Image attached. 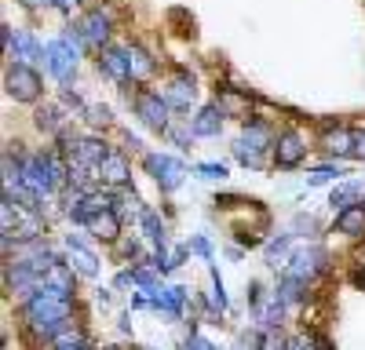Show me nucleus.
<instances>
[{"mask_svg":"<svg viewBox=\"0 0 365 350\" xmlns=\"http://www.w3.org/2000/svg\"><path fill=\"white\" fill-rule=\"evenodd\" d=\"M139 223H143V233L150 238V245H154L158 252H168V238H165V223L154 216V212H143L139 216Z\"/></svg>","mask_w":365,"mask_h":350,"instance_id":"nucleus-23","label":"nucleus"},{"mask_svg":"<svg viewBox=\"0 0 365 350\" xmlns=\"http://www.w3.org/2000/svg\"><path fill=\"white\" fill-rule=\"evenodd\" d=\"M11 55L19 58V63H37V58H44V48L37 44L34 33H26V29H15V33H11Z\"/></svg>","mask_w":365,"mask_h":350,"instance_id":"nucleus-18","label":"nucleus"},{"mask_svg":"<svg viewBox=\"0 0 365 350\" xmlns=\"http://www.w3.org/2000/svg\"><path fill=\"white\" fill-rule=\"evenodd\" d=\"M22 186L34 190L37 197H51L58 190V179H55V168L48 161V154H29L22 157Z\"/></svg>","mask_w":365,"mask_h":350,"instance_id":"nucleus-4","label":"nucleus"},{"mask_svg":"<svg viewBox=\"0 0 365 350\" xmlns=\"http://www.w3.org/2000/svg\"><path fill=\"white\" fill-rule=\"evenodd\" d=\"M190 128H194V135H197V139H212V135H220V132H223V110H220V106H201Z\"/></svg>","mask_w":365,"mask_h":350,"instance_id":"nucleus-16","label":"nucleus"},{"mask_svg":"<svg viewBox=\"0 0 365 350\" xmlns=\"http://www.w3.org/2000/svg\"><path fill=\"white\" fill-rule=\"evenodd\" d=\"M63 102H66V106H73V110H84V99L73 92V88H63Z\"/></svg>","mask_w":365,"mask_h":350,"instance_id":"nucleus-34","label":"nucleus"},{"mask_svg":"<svg viewBox=\"0 0 365 350\" xmlns=\"http://www.w3.org/2000/svg\"><path fill=\"white\" fill-rule=\"evenodd\" d=\"M41 292H55V296H73V267H63V262H55L44 277V288Z\"/></svg>","mask_w":365,"mask_h":350,"instance_id":"nucleus-20","label":"nucleus"},{"mask_svg":"<svg viewBox=\"0 0 365 350\" xmlns=\"http://www.w3.org/2000/svg\"><path fill=\"white\" fill-rule=\"evenodd\" d=\"M329 204H332L336 212L358 208V204H365V183H340L336 190L329 193Z\"/></svg>","mask_w":365,"mask_h":350,"instance_id":"nucleus-17","label":"nucleus"},{"mask_svg":"<svg viewBox=\"0 0 365 350\" xmlns=\"http://www.w3.org/2000/svg\"><path fill=\"white\" fill-rule=\"evenodd\" d=\"M99 179L106 183V186H128L132 183V164L125 161V154H117V150H110V157L99 164Z\"/></svg>","mask_w":365,"mask_h":350,"instance_id":"nucleus-14","label":"nucleus"},{"mask_svg":"<svg viewBox=\"0 0 365 350\" xmlns=\"http://www.w3.org/2000/svg\"><path fill=\"white\" fill-rule=\"evenodd\" d=\"M154 299V307L158 310H168V314H182V303H187V288H161L158 296H150Z\"/></svg>","mask_w":365,"mask_h":350,"instance_id":"nucleus-24","label":"nucleus"},{"mask_svg":"<svg viewBox=\"0 0 365 350\" xmlns=\"http://www.w3.org/2000/svg\"><path fill=\"white\" fill-rule=\"evenodd\" d=\"M84 226H88L91 238H103V241H117V238H120V216H117L113 208L96 212L91 219H84Z\"/></svg>","mask_w":365,"mask_h":350,"instance_id":"nucleus-15","label":"nucleus"},{"mask_svg":"<svg viewBox=\"0 0 365 350\" xmlns=\"http://www.w3.org/2000/svg\"><path fill=\"white\" fill-rule=\"evenodd\" d=\"M278 296L285 299V303H299L303 296H307V281H299V277H282V288H278Z\"/></svg>","mask_w":365,"mask_h":350,"instance_id":"nucleus-26","label":"nucleus"},{"mask_svg":"<svg viewBox=\"0 0 365 350\" xmlns=\"http://www.w3.org/2000/svg\"><path fill=\"white\" fill-rule=\"evenodd\" d=\"M70 314H73V303L66 296H55V292H37L34 299L22 303V317H26L29 332L48 343L70 325Z\"/></svg>","mask_w":365,"mask_h":350,"instance_id":"nucleus-1","label":"nucleus"},{"mask_svg":"<svg viewBox=\"0 0 365 350\" xmlns=\"http://www.w3.org/2000/svg\"><path fill=\"white\" fill-rule=\"evenodd\" d=\"M84 121L91 128H106L113 121V113H110V106H84Z\"/></svg>","mask_w":365,"mask_h":350,"instance_id":"nucleus-28","label":"nucleus"},{"mask_svg":"<svg viewBox=\"0 0 365 350\" xmlns=\"http://www.w3.org/2000/svg\"><path fill=\"white\" fill-rule=\"evenodd\" d=\"M135 113H139V121L146 128H154V132H168L172 128V121H168L172 106L165 102L161 92H139L135 95Z\"/></svg>","mask_w":365,"mask_h":350,"instance_id":"nucleus-6","label":"nucleus"},{"mask_svg":"<svg viewBox=\"0 0 365 350\" xmlns=\"http://www.w3.org/2000/svg\"><path fill=\"white\" fill-rule=\"evenodd\" d=\"M354 154H358V157H365V128H358V132H354Z\"/></svg>","mask_w":365,"mask_h":350,"instance_id":"nucleus-37","label":"nucleus"},{"mask_svg":"<svg viewBox=\"0 0 365 350\" xmlns=\"http://www.w3.org/2000/svg\"><path fill=\"white\" fill-rule=\"evenodd\" d=\"M187 248H190V252H197V255H205V259H212V245H208L205 238H194Z\"/></svg>","mask_w":365,"mask_h":350,"instance_id":"nucleus-32","label":"nucleus"},{"mask_svg":"<svg viewBox=\"0 0 365 350\" xmlns=\"http://www.w3.org/2000/svg\"><path fill=\"white\" fill-rule=\"evenodd\" d=\"M51 8H58V11H77L81 0H51Z\"/></svg>","mask_w":365,"mask_h":350,"instance_id":"nucleus-36","label":"nucleus"},{"mask_svg":"<svg viewBox=\"0 0 365 350\" xmlns=\"http://www.w3.org/2000/svg\"><path fill=\"white\" fill-rule=\"evenodd\" d=\"M66 255H70V267L81 274V277H99V259L81 238H66Z\"/></svg>","mask_w":365,"mask_h":350,"instance_id":"nucleus-13","label":"nucleus"},{"mask_svg":"<svg viewBox=\"0 0 365 350\" xmlns=\"http://www.w3.org/2000/svg\"><path fill=\"white\" fill-rule=\"evenodd\" d=\"M88 339H84V332L81 329H73V325H66L63 332H58L55 339H51V346L55 350H77V346H84Z\"/></svg>","mask_w":365,"mask_h":350,"instance_id":"nucleus-27","label":"nucleus"},{"mask_svg":"<svg viewBox=\"0 0 365 350\" xmlns=\"http://www.w3.org/2000/svg\"><path fill=\"white\" fill-rule=\"evenodd\" d=\"M322 146L336 157H347V154H354V132L351 128H325Z\"/></svg>","mask_w":365,"mask_h":350,"instance_id":"nucleus-21","label":"nucleus"},{"mask_svg":"<svg viewBox=\"0 0 365 350\" xmlns=\"http://www.w3.org/2000/svg\"><path fill=\"white\" fill-rule=\"evenodd\" d=\"M285 252H289V238H278V241H270V245H267V259H270V262H278Z\"/></svg>","mask_w":365,"mask_h":350,"instance_id":"nucleus-30","label":"nucleus"},{"mask_svg":"<svg viewBox=\"0 0 365 350\" xmlns=\"http://www.w3.org/2000/svg\"><path fill=\"white\" fill-rule=\"evenodd\" d=\"M332 175H340V168H318V171L307 175V183H325V179H332Z\"/></svg>","mask_w":365,"mask_h":350,"instance_id":"nucleus-31","label":"nucleus"},{"mask_svg":"<svg viewBox=\"0 0 365 350\" xmlns=\"http://www.w3.org/2000/svg\"><path fill=\"white\" fill-rule=\"evenodd\" d=\"M146 171L154 175L158 186H161L165 193L179 190V183L187 179V164L175 161V157H168V154H146Z\"/></svg>","mask_w":365,"mask_h":350,"instance_id":"nucleus-7","label":"nucleus"},{"mask_svg":"<svg viewBox=\"0 0 365 350\" xmlns=\"http://www.w3.org/2000/svg\"><path fill=\"white\" fill-rule=\"evenodd\" d=\"M314 343H318V350H332V346H329L325 339H318V336H314Z\"/></svg>","mask_w":365,"mask_h":350,"instance_id":"nucleus-38","label":"nucleus"},{"mask_svg":"<svg viewBox=\"0 0 365 350\" xmlns=\"http://www.w3.org/2000/svg\"><path fill=\"white\" fill-rule=\"evenodd\" d=\"M197 171H201V175H212V179H227V168H223V164H201Z\"/></svg>","mask_w":365,"mask_h":350,"instance_id":"nucleus-33","label":"nucleus"},{"mask_svg":"<svg viewBox=\"0 0 365 350\" xmlns=\"http://www.w3.org/2000/svg\"><path fill=\"white\" fill-rule=\"evenodd\" d=\"M77 350H91V346H88V343H84V346H77Z\"/></svg>","mask_w":365,"mask_h":350,"instance_id":"nucleus-39","label":"nucleus"},{"mask_svg":"<svg viewBox=\"0 0 365 350\" xmlns=\"http://www.w3.org/2000/svg\"><path fill=\"white\" fill-rule=\"evenodd\" d=\"M77 33H81L84 48H91V51H103V48H106V41H110V15H106L103 8L88 11V15L77 22Z\"/></svg>","mask_w":365,"mask_h":350,"instance_id":"nucleus-9","label":"nucleus"},{"mask_svg":"<svg viewBox=\"0 0 365 350\" xmlns=\"http://www.w3.org/2000/svg\"><path fill=\"white\" fill-rule=\"evenodd\" d=\"M99 73H106L110 80L117 84H128L132 80V70H128V51L125 48H103L99 51Z\"/></svg>","mask_w":365,"mask_h":350,"instance_id":"nucleus-11","label":"nucleus"},{"mask_svg":"<svg viewBox=\"0 0 365 350\" xmlns=\"http://www.w3.org/2000/svg\"><path fill=\"white\" fill-rule=\"evenodd\" d=\"M128 70H132V80H150L158 73V63H154V55L143 51L139 44H128Z\"/></svg>","mask_w":365,"mask_h":350,"instance_id":"nucleus-19","label":"nucleus"},{"mask_svg":"<svg viewBox=\"0 0 365 350\" xmlns=\"http://www.w3.org/2000/svg\"><path fill=\"white\" fill-rule=\"evenodd\" d=\"M336 230L347 233V238H358V233L365 230V204H358V208H344L336 212Z\"/></svg>","mask_w":365,"mask_h":350,"instance_id":"nucleus-22","label":"nucleus"},{"mask_svg":"<svg viewBox=\"0 0 365 350\" xmlns=\"http://www.w3.org/2000/svg\"><path fill=\"white\" fill-rule=\"evenodd\" d=\"M259 350H289V343L274 332V329H263V336H259Z\"/></svg>","mask_w":365,"mask_h":350,"instance_id":"nucleus-29","label":"nucleus"},{"mask_svg":"<svg viewBox=\"0 0 365 350\" xmlns=\"http://www.w3.org/2000/svg\"><path fill=\"white\" fill-rule=\"evenodd\" d=\"M4 88H8V95H11L15 102H37V99H41V73H37L34 66L19 63V66L8 70Z\"/></svg>","mask_w":365,"mask_h":350,"instance_id":"nucleus-5","label":"nucleus"},{"mask_svg":"<svg viewBox=\"0 0 365 350\" xmlns=\"http://www.w3.org/2000/svg\"><path fill=\"white\" fill-rule=\"evenodd\" d=\"M270 146H274L270 128L259 124V121H252V124H245V132L237 135V142H234V157L245 164V168H263V150H270Z\"/></svg>","mask_w":365,"mask_h":350,"instance_id":"nucleus-3","label":"nucleus"},{"mask_svg":"<svg viewBox=\"0 0 365 350\" xmlns=\"http://www.w3.org/2000/svg\"><path fill=\"white\" fill-rule=\"evenodd\" d=\"M165 102L172 106V110H190L194 106V99H197V88H194V77H187V73H179V77H172L168 84H165Z\"/></svg>","mask_w":365,"mask_h":350,"instance_id":"nucleus-12","label":"nucleus"},{"mask_svg":"<svg viewBox=\"0 0 365 350\" xmlns=\"http://www.w3.org/2000/svg\"><path fill=\"white\" fill-rule=\"evenodd\" d=\"M325 262H329V255L318 248V245H311V248H296L292 255H289V267H285V274L289 277H299V281H314L322 270H325Z\"/></svg>","mask_w":365,"mask_h":350,"instance_id":"nucleus-8","label":"nucleus"},{"mask_svg":"<svg viewBox=\"0 0 365 350\" xmlns=\"http://www.w3.org/2000/svg\"><path fill=\"white\" fill-rule=\"evenodd\" d=\"M168 132H172V139H175L179 146H187V142L194 139V128H168Z\"/></svg>","mask_w":365,"mask_h":350,"instance_id":"nucleus-35","label":"nucleus"},{"mask_svg":"<svg viewBox=\"0 0 365 350\" xmlns=\"http://www.w3.org/2000/svg\"><path fill=\"white\" fill-rule=\"evenodd\" d=\"M303 157H307V142L299 132H282L274 139V164L278 168H296Z\"/></svg>","mask_w":365,"mask_h":350,"instance_id":"nucleus-10","label":"nucleus"},{"mask_svg":"<svg viewBox=\"0 0 365 350\" xmlns=\"http://www.w3.org/2000/svg\"><path fill=\"white\" fill-rule=\"evenodd\" d=\"M81 48H84V41H81V33H77V26H73V29H66L63 37L48 41V44H44V63H48V73H51L55 80H63V84H66V80L77 73Z\"/></svg>","mask_w":365,"mask_h":350,"instance_id":"nucleus-2","label":"nucleus"},{"mask_svg":"<svg viewBox=\"0 0 365 350\" xmlns=\"http://www.w3.org/2000/svg\"><path fill=\"white\" fill-rule=\"evenodd\" d=\"M34 121H37V128H41V132L55 135L58 128H63V110H58V106H41Z\"/></svg>","mask_w":365,"mask_h":350,"instance_id":"nucleus-25","label":"nucleus"}]
</instances>
